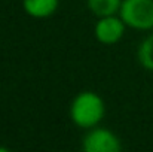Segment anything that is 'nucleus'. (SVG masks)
Returning a JSON list of instances; mask_svg holds the SVG:
<instances>
[{"mask_svg": "<svg viewBox=\"0 0 153 152\" xmlns=\"http://www.w3.org/2000/svg\"><path fill=\"white\" fill-rule=\"evenodd\" d=\"M104 101L94 91L79 93L70 104V118L80 128L97 127L104 118Z\"/></svg>", "mask_w": 153, "mask_h": 152, "instance_id": "1", "label": "nucleus"}, {"mask_svg": "<svg viewBox=\"0 0 153 152\" xmlns=\"http://www.w3.org/2000/svg\"><path fill=\"white\" fill-rule=\"evenodd\" d=\"M119 16L135 30L153 28V0H122Z\"/></svg>", "mask_w": 153, "mask_h": 152, "instance_id": "2", "label": "nucleus"}, {"mask_svg": "<svg viewBox=\"0 0 153 152\" xmlns=\"http://www.w3.org/2000/svg\"><path fill=\"white\" fill-rule=\"evenodd\" d=\"M122 148L119 137L101 127H92L82 140V149L85 152H119Z\"/></svg>", "mask_w": 153, "mask_h": 152, "instance_id": "3", "label": "nucleus"}, {"mask_svg": "<svg viewBox=\"0 0 153 152\" xmlns=\"http://www.w3.org/2000/svg\"><path fill=\"white\" fill-rule=\"evenodd\" d=\"M125 27L126 25L120 16L108 15V16H102L97 21L94 27V34L97 40L101 42L102 45H114L123 37Z\"/></svg>", "mask_w": 153, "mask_h": 152, "instance_id": "4", "label": "nucleus"}, {"mask_svg": "<svg viewBox=\"0 0 153 152\" xmlns=\"http://www.w3.org/2000/svg\"><path fill=\"white\" fill-rule=\"evenodd\" d=\"M59 0H22L25 13L33 18H48L56 10Z\"/></svg>", "mask_w": 153, "mask_h": 152, "instance_id": "5", "label": "nucleus"}, {"mask_svg": "<svg viewBox=\"0 0 153 152\" xmlns=\"http://www.w3.org/2000/svg\"><path fill=\"white\" fill-rule=\"evenodd\" d=\"M86 4L95 16L102 18L119 13L122 0H86Z\"/></svg>", "mask_w": 153, "mask_h": 152, "instance_id": "6", "label": "nucleus"}, {"mask_svg": "<svg viewBox=\"0 0 153 152\" xmlns=\"http://www.w3.org/2000/svg\"><path fill=\"white\" fill-rule=\"evenodd\" d=\"M138 61L146 70L153 72V33L149 34L140 43V46H138Z\"/></svg>", "mask_w": 153, "mask_h": 152, "instance_id": "7", "label": "nucleus"}]
</instances>
